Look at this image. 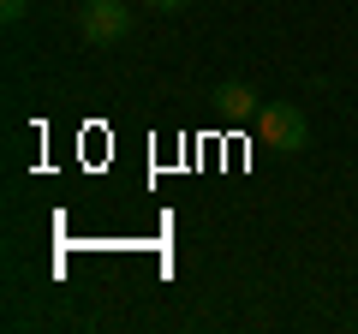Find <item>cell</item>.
<instances>
[{"label":"cell","instance_id":"cell-2","mask_svg":"<svg viewBox=\"0 0 358 334\" xmlns=\"http://www.w3.org/2000/svg\"><path fill=\"white\" fill-rule=\"evenodd\" d=\"M78 36L90 48H120L131 36V6L126 0H84L78 6Z\"/></svg>","mask_w":358,"mask_h":334},{"label":"cell","instance_id":"cell-1","mask_svg":"<svg viewBox=\"0 0 358 334\" xmlns=\"http://www.w3.org/2000/svg\"><path fill=\"white\" fill-rule=\"evenodd\" d=\"M257 138H263V150H275V155H299V150L310 143L305 108H293V102H263V114H257Z\"/></svg>","mask_w":358,"mask_h":334},{"label":"cell","instance_id":"cell-5","mask_svg":"<svg viewBox=\"0 0 358 334\" xmlns=\"http://www.w3.org/2000/svg\"><path fill=\"white\" fill-rule=\"evenodd\" d=\"M143 6H155V13H179V6H192V0H143Z\"/></svg>","mask_w":358,"mask_h":334},{"label":"cell","instance_id":"cell-3","mask_svg":"<svg viewBox=\"0 0 358 334\" xmlns=\"http://www.w3.org/2000/svg\"><path fill=\"white\" fill-rule=\"evenodd\" d=\"M209 102H215V114L227 119V126H239V119H257V114H263V102H257V90L245 84V78L215 84V96H209Z\"/></svg>","mask_w":358,"mask_h":334},{"label":"cell","instance_id":"cell-4","mask_svg":"<svg viewBox=\"0 0 358 334\" xmlns=\"http://www.w3.org/2000/svg\"><path fill=\"white\" fill-rule=\"evenodd\" d=\"M24 13H30V0H0V18H6V24H18Z\"/></svg>","mask_w":358,"mask_h":334}]
</instances>
